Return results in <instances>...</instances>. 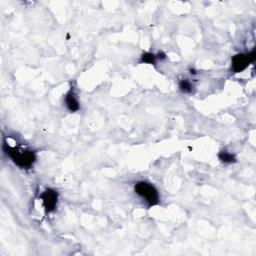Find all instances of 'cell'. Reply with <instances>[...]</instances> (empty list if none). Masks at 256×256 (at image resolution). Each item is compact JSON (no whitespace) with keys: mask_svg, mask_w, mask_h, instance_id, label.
<instances>
[{"mask_svg":"<svg viewBox=\"0 0 256 256\" xmlns=\"http://www.w3.org/2000/svg\"><path fill=\"white\" fill-rule=\"evenodd\" d=\"M3 150L7 156L17 165L22 169H29L33 166L34 162L36 161L35 152L31 149L9 146L5 142L3 143Z\"/></svg>","mask_w":256,"mask_h":256,"instance_id":"cell-1","label":"cell"},{"mask_svg":"<svg viewBox=\"0 0 256 256\" xmlns=\"http://www.w3.org/2000/svg\"><path fill=\"white\" fill-rule=\"evenodd\" d=\"M134 191L149 206L157 205L159 203V193L154 185L147 181H138L134 185Z\"/></svg>","mask_w":256,"mask_h":256,"instance_id":"cell-2","label":"cell"},{"mask_svg":"<svg viewBox=\"0 0 256 256\" xmlns=\"http://www.w3.org/2000/svg\"><path fill=\"white\" fill-rule=\"evenodd\" d=\"M254 58H255L254 50L251 51L250 53H239L234 55L231 61V70L234 73L242 72L254 60Z\"/></svg>","mask_w":256,"mask_h":256,"instance_id":"cell-3","label":"cell"},{"mask_svg":"<svg viewBox=\"0 0 256 256\" xmlns=\"http://www.w3.org/2000/svg\"><path fill=\"white\" fill-rule=\"evenodd\" d=\"M40 199L42 201L43 207L47 213L52 212L56 209L57 202H58V193L55 190L51 188L45 189L41 193Z\"/></svg>","mask_w":256,"mask_h":256,"instance_id":"cell-4","label":"cell"},{"mask_svg":"<svg viewBox=\"0 0 256 256\" xmlns=\"http://www.w3.org/2000/svg\"><path fill=\"white\" fill-rule=\"evenodd\" d=\"M64 102H65V105L68 108V110L71 111V112H76L80 109V105H79V101L78 98L76 96L75 90L73 87H71L65 95L64 98Z\"/></svg>","mask_w":256,"mask_h":256,"instance_id":"cell-5","label":"cell"},{"mask_svg":"<svg viewBox=\"0 0 256 256\" xmlns=\"http://www.w3.org/2000/svg\"><path fill=\"white\" fill-rule=\"evenodd\" d=\"M219 159L224 162V163H232V162H235L236 159L234 157V155H232L231 153L227 152V151H222V152H220L219 153V155H218Z\"/></svg>","mask_w":256,"mask_h":256,"instance_id":"cell-6","label":"cell"},{"mask_svg":"<svg viewBox=\"0 0 256 256\" xmlns=\"http://www.w3.org/2000/svg\"><path fill=\"white\" fill-rule=\"evenodd\" d=\"M179 88L184 93H190L192 91L193 86H192V84H191V82L189 80L183 79L179 83Z\"/></svg>","mask_w":256,"mask_h":256,"instance_id":"cell-7","label":"cell"},{"mask_svg":"<svg viewBox=\"0 0 256 256\" xmlns=\"http://www.w3.org/2000/svg\"><path fill=\"white\" fill-rule=\"evenodd\" d=\"M156 58L157 56L154 55L153 53H144L142 56H141V62H144V63H148V64H155L156 62Z\"/></svg>","mask_w":256,"mask_h":256,"instance_id":"cell-8","label":"cell"}]
</instances>
